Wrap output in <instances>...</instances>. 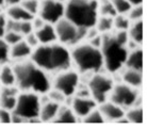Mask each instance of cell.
<instances>
[{"label": "cell", "mask_w": 147, "mask_h": 129, "mask_svg": "<svg viewBox=\"0 0 147 129\" xmlns=\"http://www.w3.org/2000/svg\"><path fill=\"white\" fill-rule=\"evenodd\" d=\"M15 84L22 91L47 94L51 88V80L48 73L38 67L32 60H22L13 66Z\"/></svg>", "instance_id": "1"}, {"label": "cell", "mask_w": 147, "mask_h": 129, "mask_svg": "<svg viewBox=\"0 0 147 129\" xmlns=\"http://www.w3.org/2000/svg\"><path fill=\"white\" fill-rule=\"evenodd\" d=\"M31 60L46 73H60L71 66L70 51L64 45H38L32 50Z\"/></svg>", "instance_id": "2"}, {"label": "cell", "mask_w": 147, "mask_h": 129, "mask_svg": "<svg viewBox=\"0 0 147 129\" xmlns=\"http://www.w3.org/2000/svg\"><path fill=\"white\" fill-rule=\"evenodd\" d=\"M98 4V0H67L64 17L79 28L95 27L99 17Z\"/></svg>", "instance_id": "3"}, {"label": "cell", "mask_w": 147, "mask_h": 129, "mask_svg": "<svg viewBox=\"0 0 147 129\" xmlns=\"http://www.w3.org/2000/svg\"><path fill=\"white\" fill-rule=\"evenodd\" d=\"M102 45L100 47V51L102 55L103 66L110 73H117L125 66L129 50L126 45L118 42L114 34L106 33L102 34Z\"/></svg>", "instance_id": "4"}, {"label": "cell", "mask_w": 147, "mask_h": 129, "mask_svg": "<svg viewBox=\"0 0 147 129\" xmlns=\"http://www.w3.org/2000/svg\"><path fill=\"white\" fill-rule=\"evenodd\" d=\"M71 62L80 73H98L103 67V59L100 49L88 43H80L70 51Z\"/></svg>", "instance_id": "5"}, {"label": "cell", "mask_w": 147, "mask_h": 129, "mask_svg": "<svg viewBox=\"0 0 147 129\" xmlns=\"http://www.w3.org/2000/svg\"><path fill=\"white\" fill-rule=\"evenodd\" d=\"M40 109V97L38 96V94L34 92L24 91L22 93H18L16 105L12 112L20 116L24 121L33 122V121L40 120L38 118Z\"/></svg>", "instance_id": "6"}, {"label": "cell", "mask_w": 147, "mask_h": 129, "mask_svg": "<svg viewBox=\"0 0 147 129\" xmlns=\"http://www.w3.org/2000/svg\"><path fill=\"white\" fill-rule=\"evenodd\" d=\"M58 41L64 46H76L85 40L86 29L79 28L75 24L63 17L55 24Z\"/></svg>", "instance_id": "7"}, {"label": "cell", "mask_w": 147, "mask_h": 129, "mask_svg": "<svg viewBox=\"0 0 147 129\" xmlns=\"http://www.w3.org/2000/svg\"><path fill=\"white\" fill-rule=\"evenodd\" d=\"M114 86L112 78L107 75L94 73L88 82V90L90 96L95 100L96 103H102L107 101L111 91Z\"/></svg>", "instance_id": "8"}, {"label": "cell", "mask_w": 147, "mask_h": 129, "mask_svg": "<svg viewBox=\"0 0 147 129\" xmlns=\"http://www.w3.org/2000/svg\"><path fill=\"white\" fill-rule=\"evenodd\" d=\"M139 97L140 96H139L138 88H132L126 83L114 85L109 95L110 101L119 106L123 109L134 106Z\"/></svg>", "instance_id": "9"}, {"label": "cell", "mask_w": 147, "mask_h": 129, "mask_svg": "<svg viewBox=\"0 0 147 129\" xmlns=\"http://www.w3.org/2000/svg\"><path fill=\"white\" fill-rule=\"evenodd\" d=\"M79 79L80 78L77 72L68 68L58 73L53 81L51 82V85L53 88L63 93L66 97H70L77 92L79 86Z\"/></svg>", "instance_id": "10"}, {"label": "cell", "mask_w": 147, "mask_h": 129, "mask_svg": "<svg viewBox=\"0 0 147 129\" xmlns=\"http://www.w3.org/2000/svg\"><path fill=\"white\" fill-rule=\"evenodd\" d=\"M65 4L58 0H42L37 15L47 24L55 25L64 17Z\"/></svg>", "instance_id": "11"}, {"label": "cell", "mask_w": 147, "mask_h": 129, "mask_svg": "<svg viewBox=\"0 0 147 129\" xmlns=\"http://www.w3.org/2000/svg\"><path fill=\"white\" fill-rule=\"evenodd\" d=\"M96 101L91 96H82L78 95L74 97L71 101V109L74 113L77 115V118H84L88 112H91L96 107Z\"/></svg>", "instance_id": "12"}, {"label": "cell", "mask_w": 147, "mask_h": 129, "mask_svg": "<svg viewBox=\"0 0 147 129\" xmlns=\"http://www.w3.org/2000/svg\"><path fill=\"white\" fill-rule=\"evenodd\" d=\"M99 111L101 112L105 121L116 122L118 118H121V116L125 115L124 109L117 105H115L112 101H105V103H100Z\"/></svg>", "instance_id": "13"}, {"label": "cell", "mask_w": 147, "mask_h": 129, "mask_svg": "<svg viewBox=\"0 0 147 129\" xmlns=\"http://www.w3.org/2000/svg\"><path fill=\"white\" fill-rule=\"evenodd\" d=\"M18 92L13 86H4L2 91H0V107L13 111L16 105Z\"/></svg>", "instance_id": "14"}, {"label": "cell", "mask_w": 147, "mask_h": 129, "mask_svg": "<svg viewBox=\"0 0 147 129\" xmlns=\"http://www.w3.org/2000/svg\"><path fill=\"white\" fill-rule=\"evenodd\" d=\"M34 32H35V35H36L37 40H38L40 45L52 44V43H57V41H58L55 26L51 25V24L46 22L40 29L36 30Z\"/></svg>", "instance_id": "15"}, {"label": "cell", "mask_w": 147, "mask_h": 129, "mask_svg": "<svg viewBox=\"0 0 147 129\" xmlns=\"http://www.w3.org/2000/svg\"><path fill=\"white\" fill-rule=\"evenodd\" d=\"M61 105L52 100H48L46 103L40 105V122H53V120L55 118L58 112L60 110Z\"/></svg>", "instance_id": "16"}, {"label": "cell", "mask_w": 147, "mask_h": 129, "mask_svg": "<svg viewBox=\"0 0 147 129\" xmlns=\"http://www.w3.org/2000/svg\"><path fill=\"white\" fill-rule=\"evenodd\" d=\"M32 48L27 44L25 40L19 41L18 43L12 45L10 49V58L17 61H22L27 60L32 53Z\"/></svg>", "instance_id": "17"}, {"label": "cell", "mask_w": 147, "mask_h": 129, "mask_svg": "<svg viewBox=\"0 0 147 129\" xmlns=\"http://www.w3.org/2000/svg\"><path fill=\"white\" fill-rule=\"evenodd\" d=\"M143 50L140 47H138L128 52V55H127V59H126L125 62V66L127 68L142 72L143 70Z\"/></svg>", "instance_id": "18"}, {"label": "cell", "mask_w": 147, "mask_h": 129, "mask_svg": "<svg viewBox=\"0 0 147 129\" xmlns=\"http://www.w3.org/2000/svg\"><path fill=\"white\" fill-rule=\"evenodd\" d=\"M7 17L9 19L15 20V22H25V20H32L34 16L31 15L29 12H27L22 4H15L10 5L7 10Z\"/></svg>", "instance_id": "19"}, {"label": "cell", "mask_w": 147, "mask_h": 129, "mask_svg": "<svg viewBox=\"0 0 147 129\" xmlns=\"http://www.w3.org/2000/svg\"><path fill=\"white\" fill-rule=\"evenodd\" d=\"M121 78H123L124 83L136 88H140L142 86V83H143L142 72L131 70V68H126V70L121 75Z\"/></svg>", "instance_id": "20"}, {"label": "cell", "mask_w": 147, "mask_h": 129, "mask_svg": "<svg viewBox=\"0 0 147 129\" xmlns=\"http://www.w3.org/2000/svg\"><path fill=\"white\" fill-rule=\"evenodd\" d=\"M128 35L129 40L136 42V44L141 45L143 43V37H144V25L143 20H136L132 22L128 29Z\"/></svg>", "instance_id": "21"}, {"label": "cell", "mask_w": 147, "mask_h": 129, "mask_svg": "<svg viewBox=\"0 0 147 129\" xmlns=\"http://www.w3.org/2000/svg\"><path fill=\"white\" fill-rule=\"evenodd\" d=\"M77 115L74 113L71 108L60 107V110L53 122L59 124H75L77 123Z\"/></svg>", "instance_id": "22"}, {"label": "cell", "mask_w": 147, "mask_h": 129, "mask_svg": "<svg viewBox=\"0 0 147 129\" xmlns=\"http://www.w3.org/2000/svg\"><path fill=\"white\" fill-rule=\"evenodd\" d=\"M15 82L16 79L13 67L7 64H3L0 68V83L3 86H13Z\"/></svg>", "instance_id": "23"}, {"label": "cell", "mask_w": 147, "mask_h": 129, "mask_svg": "<svg viewBox=\"0 0 147 129\" xmlns=\"http://www.w3.org/2000/svg\"><path fill=\"white\" fill-rule=\"evenodd\" d=\"M126 118L128 120L129 123L132 124H142L144 118V111L143 108L140 106H132V108L130 107L125 114Z\"/></svg>", "instance_id": "24"}, {"label": "cell", "mask_w": 147, "mask_h": 129, "mask_svg": "<svg viewBox=\"0 0 147 129\" xmlns=\"http://www.w3.org/2000/svg\"><path fill=\"white\" fill-rule=\"evenodd\" d=\"M96 29L99 31V33L106 34L110 33L113 30V17H109V16H99L96 22Z\"/></svg>", "instance_id": "25"}, {"label": "cell", "mask_w": 147, "mask_h": 129, "mask_svg": "<svg viewBox=\"0 0 147 129\" xmlns=\"http://www.w3.org/2000/svg\"><path fill=\"white\" fill-rule=\"evenodd\" d=\"M98 13H99V16H109V17H114L117 15L111 0H101L100 1L98 4Z\"/></svg>", "instance_id": "26"}, {"label": "cell", "mask_w": 147, "mask_h": 129, "mask_svg": "<svg viewBox=\"0 0 147 129\" xmlns=\"http://www.w3.org/2000/svg\"><path fill=\"white\" fill-rule=\"evenodd\" d=\"M82 121L86 124H103L106 122L99 109H93L84 118H82Z\"/></svg>", "instance_id": "27"}, {"label": "cell", "mask_w": 147, "mask_h": 129, "mask_svg": "<svg viewBox=\"0 0 147 129\" xmlns=\"http://www.w3.org/2000/svg\"><path fill=\"white\" fill-rule=\"evenodd\" d=\"M131 25L130 19L127 17V15L117 14L113 17V27L115 30H125L128 31L129 27Z\"/></svg>", "instance_id": "28"}, {"label": "cell", "mask_w": 147, "mask_h": 129, "mask_svg": "<svg viewBox=\"0 0 147 129\" xmlns=\"http://www.w3.org/2000/svg\"><path fill=\"white\" fill-rule=\"evenodd\" d=\"M10 49L11 46L4 41L3 37H0V65L7 64L10 61Z\"/></svg>", "instance_id": "29"}, {"label": "cell", "mask_w": 147, "mask_h": 129, "mask_svg": "<svg viewBox=\"0 0 147 129\" xmlns=\"http://www.w3.org/2000/svg\"><path fill=\"white\" fill-rule=\"evenodd\" d=\"M111 2L113 4L114 9L117 14L127 15L129 10L132 7V5L129 3L127 0H111Z\"/></svg>", "instance_id": "30"}, {"label": "cell", "mask_w": 147, "mask_h": 129, "mask_svg": "<svg viewBox=\"0 0 147 129\" xmlns=\"http://www.w3.org/2000/svg\"><path fill=\"white\" fill-rule=\"evenodd\" d=\"M144 14V9L142 4L139 5H132V7L129 10V12L127 13V17L130 19V22H136V20H141L143 18Z\"/></svg>", "instance_id": "31"}, {"label": "cell", "mask_w": 147, "mask_h": 129, "mask_svg": "<svg viewBox=\"0 0 147 129\" xmlns=\"http://www.w3.org/2000/svg\"><path fill=\"white\" fill-rule=\"evenodd\" d=\"M24 9L27 12H29L31 15H37L38 13V9H40V1L38 0H22L20 2Z\"/></svg>", "instance_id": "32"}, {"label": "cell", "mask_w": 147, "mask_h": 129, "mask_svg": "<svg viewBox=\"0 0 147 129\" xmlns=\"http://www.w3.org/2000/svg\"><path fill=\"white\" fill-rule=\"evenodd\" d=\"M3 38L7 44L10 45V46H12V45L18 43L19 41H22V35L19 32H16V31H7L5 34H4Z\"/></svg>", "instance_id": "33"}, {"label": "cell", "mask_w": 147, "mask_h": 129, "mask_svg": "<svg viewBox=\"0 0 147 129\" xmlns=\"http://www.w3.org/2000/svg\"><path fill=\"white\" fill-rule=\"evenodd\" d=\"M48 96H49V99L50 100L55 101V103H60V105L62 103H64L65 99L67 98L63 93H61L60 91L55 90V88H50V90L48 91Z\"/></svg>", "instance_id": "34"}, {"label": "cell", "mask_w": 147, "mask_h": 129, "mask_svg": "<svg viewBox=\"0 0 147 129\" xmlns=\"http://www.w3.org/2000/svg\"><path fill=\"white\" fill-rule=\"evenodd\" d=\"M18 31L22 36L31 33V32H33L34 30H33V27H32V22H31V20H25V22H19V30Z\"/></svg>", "instance_id": "35"}, {"label": "cell", "mask_w": 147, "mask_h": 129, "mask_svg": "<svg viewBox=\"0 0 147 129\" xmlns=\"http://www.w3.org/2000/svg\"><path fill=\"white\" fill-rule=\"evenodd\" d=\"M0 123H2V124H10V123H12L11 111L0 107Z\"/></svg>", "instance_id": "36"}, {"label": "cell", "mask_w": 147, "mask_h": 129, "mask_svg": "<svg viewBox=\"0 0 147 129\" xmlns=\"http://www.w3.org/2000/svg\"><path fill=\"white\" fill-rule=\"evenodd\" d=\"M26 36V43L28 45H29L30 47L32 48V49H34L35 47H37L38 45H40V43H38V40H37L36 35H35V32H31V33L27 34V35H25Z\"/></svg>", "instance_id": "37"}, {"label": "cell", "mask_w": 147, "mask_h": 129, "mask_svg": "<svg viewBox=\"0 0 147 129\" xmlns=\"http://www.w3.org/2000/svg\"><path fill=\"white\" fill-rule=\"evenodd\" d=\"M102 40H103V35L101 33L97 34L96 36L92 37L91 40H88V44H91L92 46H94V47L98 48V49H100V47H101V45H102Z\"/></svg>", "instance_id": "38"}, {"label": "cell", "mask_w": 147, "mask_h": 129, "mask_svg": "<svg viewBox=\"0 0 147 129\" xmlns=\"http://www.w3.org/2000/svg\"><path fill=\"white\" fill-rule=\"evenodd\" d=\"M7 15L0 13V37H3L5 32H7Z\"/></svg>", "instance_id": "39"}, {"label": "cell", "mask_w": 147, "mask_h": 129, "mask_svg": "<svg viewBox=\"0 0 147 129\" xmlns=\"http://www.w3.org/2000/svg\"><path fill=\"white\" fill-rule=\"evenodd\" d=\"M31 22H32V27H33V30L34 31H36V30L40 29L42 27L44 26L46 22L43 20V19L40 18V16H34L33 18H32V20H31Z\"/></svg>", "instance_id": "40"}, {"label": "cell", "mask_w": 147, "mask_h": 129, "mask_svg": "<svg viewBox=\"0 0 147 129\" xmlns=\"http://www.w3.org/2000/svg\"><path fill=\"white\" fill-rule=\"evenodd\" d=\"M22 0H4V2L7 4V7H10V5H15V4H19L22 2Z\"/></svg>", "instance_id": "41"}, {"label": "cell", "mask_w": 147, "mask_h": 129, "mask_svg": "<svg viewBox=\"0 0 147 129\" xmlns=\"http://www.w3.org/2000/svg\"><path fill=\"white\" fill-rule=\"evenodd\" d=\"M131 5H139L143 3V0H127Z\"/></svg>", "instance_id": "42"}, {"label": "cell", "mask_w": 147, "mask_h": 129, "mask_svg": "<svg viewBox=\"0 0 147 129\" xmlns=\"http://www.w3.org/2000/svg\"><path fill=\"white\" fill-rule=\"evenodd\" d=\"M4 4H5V2H4V0H0V7H3Z\"/></svg>", "instance_id": "43"}, {"label": "cell", "mask_w": 147, "mask_h": 129, "mask_svg": "<svg viewBox=\"0 0 147 129\" xmlns=\"http://www.w3.org/2000/svg\"><path fill=\"white\" fill-rule=\"evenodd\" d=\"M58 1H60V2H63V3H64V2H66L67 0H58Z\"/></svg>", "instance_id": "44"}]
</instances>
